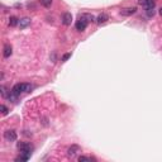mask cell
<instances>
[{
	"label": "cell",
	"mask_w": 162,
	"mask_h": 162,
	"mask_svg": "<svg viewBox=\"0 0 162 162\" xmlns=\"http://www.w3.org/2000/svg\"><path fill=\"white\" fill-rule=\"evenodd\" d=\"M30 90H32V85H30V84H27V82L17 84V85H14L11 90H9L6 98L9 100H11V101H17V99L22 94H24V92H29Z\"/></svg>",
	"instance_id": "obj_1"
},
{
	"label": "cell",
	"mask_w": 162,
	"mask_h": 162,
	"mask_svg": "<svg viewBox=\"0 0 162 162\" xmlns=\"http://www.w3.org/2000/svg\"><path fill=\"white\" fill-rule=\"evenodd\" d=\"M17 147L19 149V152H20V155L30 157V153H32V149H33L30 143H27V142H19V143L17 144Z\"/></svg>",
	"instance_id": "obj_2"
},
{
	"label": "cell",
	"mask_w": 162,
	"mask_h": 162,
	"mask_svg": "<svg viewBox=\"0 0 162 162\" xmlns=\"http://www.w3.org/2000/svg\"><path fill=\"white\" fill-rule=\"evenodd\" d=\"M89 18H87V14H82L79 17V20L76 22V29L79 30V32H82V30L86 29V27L89 24Z\"/></svg>",
	"instance_id": "obj_3"
},
{
	"label": "cell",
	"mask_w": 162,
	"mask_h": 162,
	"mask_svg": "<svg viewBox=\"0 0 162 162\" xmlns=\"http://www.w3.org/2000/svg\"><path fill=\"white\" fill-rule=\"evenodd\" d=\"M138 3L144 8L146 11H147V10H153V9H155V6H156V0H139Z\"/></svg>",
	"instance_id": "obj_4"
},
{
	"label": "cell",
	"mask_w": 162,
	"mask_h": 162,
	"mask_svg": "<svg viewBox=\"0 0 162 162\" xmlns=\"http://www.w3.org/2000/svg\"><path fill=\"white\" fill-rule=\"evenodd\" d=\"M79 152H81V148H80V146H77V144H72L71 147L67 148V156L68 157H75Z\"/></svg>",
	"instance_id": "obj_5"
},
{
	"label": "cell",
	"mask_w": 162,
	"mask_h": 162,
	"mask_svg": "<svg viewBox=\"0 0 162 162\" xmlns=\"http://www.w3.org/2000/svg\"><path fill=\"white\" fill-rule=\"evenodd\" d=\"M4 138H5L6 141H9V142H14V141H17V132L13 129H9V130H6L5 133H4Z\"/></svg>",
	"instance_id": "obj_6"
},
{
	"label": "cell",
	"mask_w": 162,
	"mask_h": 162,
	"mask_svg": "<svg viewBox=\"0 0 162 162\" xmlns=\"http://www.w3.org/2000/svg\"><path fill=\"white\" fill-rule=\"evenodd\" d=\"M136 11H137V8L136 6L127 8V9H122L120 10V15H123V17H129V15H133Z\"/></svg>",
	"instance_id": "obj_7"
},
{
	"label": "cell",
	"mask_w": 162,
	"mask_h": 162,
	"mask_svg": "<svg viewBox=\"0 0 162 162\" xmlns=\"http://www.w3.org/2000/svg\"><path fill=\"white\" fill-rule=\"evenodd\" d=\"M71 22H72V15L71 13H63L62 15V24L63 25H70L71 24Z\"/></svg>",
	"instance_id": "obj_8"
},
{
	"label": "cell",
	"mask_w": 162,
	"mask_h": 162,
	"mask_svg": "<svg viewBox=\"0 0 162 162\" xmlns=\"http://www.w3.org/2000/svg\"><path fill=\"white\" fill-rule=\"evenodd\" d=\"M108 20H109V15L106 13H101L99 17H96V23H98V24H104V23H106Z\"/></svg>",
	"instance_id": "obj_9"
},
{
	"label": "cell",
	"mask_w": 162,
	"mask_h": 162,
	"mask_svg": "<svg viewBox=\"0 0 162 162\" xmlns=\"http://www.w3.org/2000/svg\"><path fill=\"white\" fill-rule=\"evenodd\" d=\"M11 53H13V48H11L10 44H5V47H4V52H3V56L8 58V57L11 56Z\"/></svg>",
	"instance_id": "obj_10"
},
{
	"label": "cell",
	"mask_w": 162,
	"mask_h": 162,
	"mask_svg": "<svg viewBox=\"0 0 162 162\" xmlns=\"http://www.w3.org/2000/svg\"><path fill=\"white\" fill-rule=\"evenodd\" d=\"M30 24V19L29 18H23V19H20L19 20V27H20L22 29H24V28H27Z\"/></svg>",
	"instance_id": "obj_11"
},
{
	"label": "cell",
	"mask_w": 162,
	"mask_h": 162,
	"mask_svg": "<svg viewBox=\"0 0 162 162\" xmlns=\"http://www.w3.org/2000/svg\"><path fill=\"white\" fill-rule=\"evenodd\" d=\"M9 25H10V27L19 25V19H18L17 17H10V18H9Z\"/></svg>",
	"instance_id": "obj_12"
},
{
	"label": "cell",
	"mask_w": 162,
	"mask_h": 162,
	"mask_svg": "<svg viewBox=\"0 0 162 162\" xmlns=\"http://www.w3.org/2000/svg\"><path fill=\"white\" fill-rule=\"evenodd\" d=\"M41 1V5H43L44 8H49L52 4V0H39Z\"/></svg>",
	"instance_id": "obj_13"
},
{
	"label": "cell",
	"mask_w": 162,
	"mask_h": 162,
	"mask_svg": "<svg viewBox=\"0 0 162 162\" xmlns=\"http://www.w3.org/2000/svg\"><path fill=\"white\" fill-rule=\"evenodd\" d=\"M80 162H86V161H95V158H91V157H86V156H80L79 157Z\"/></svg>",
	"instance_id": "obj_14"
},
{
	"label": "cell",
	"mask_w": 162,
	"mask_h": 162,
	"mask_svg": "<svg viewBox=\"0 0 162 162\" xmlns=\"http://www.w3.org/2000/svg\"><path fill=\"white\" fill-rule=\"evenodd\" d=\"M70 57H71V53H70V52H68V53H65V55L62 56V58H61V61H62V62H66V61L70 58Z\"/></svg>",
	"instance_id": "obj_15"
},
{
	"label": "cell",
	"mask_w": 162,
	"mask_h": 162,
	"mask_svg": "<svg viewBox=\"0 0 162 162\" xmlns=\"http://www.w3.org/2000/svg\"><path fill=\"white\" fill-rule=\"evenodd\" d=\"M0 90H1V95L4 96V98H6V96H8L6 92H9V91L6 90V87L5 86H1V87H0Z\"/></svg>",
	"instance_id": "obj_16"
},
{
	"label": "cell",
	"mask_w": 162,
	"mask_h": 162,
	"mask_svg": "<svg viewBox=\"0 0 162 162\" xmlns=\"http://www.w3.org/2000/svg\"><path fill=\"white\" fill-rule=\"evenodd\" d=\"M1 111H3V115H8V113H9V109H8V108L3 104V105H1Z\"/></svg>",
	"instance_id": "obj_17"
},
{
	"label": "cell",
	"mask_w": 162,
	"mask_h": 162,
	"mask_svg": "<svg viewBox=\"0 0 162 162\" xmlns=\"http://www.w3.org/2000/svg\"><path fill=\"white\" fill-rule=\"evenodd\" d=\"M160 15H162V8H161V9H160Z\"/></svg>",
	"instance_id": "obj_18"
}]
</instances>
